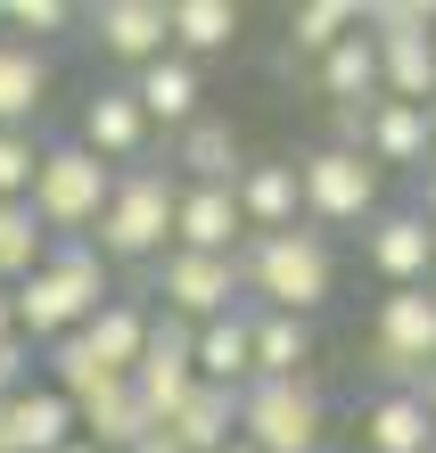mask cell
<instances>
[{"label":"cell","mask_w":436,"mask_h":453,"mask_svg":"<svg viewBox=\"0 0 436 453\" xmlns=\"http://www.w3.org/2000/svg\"><path fill=\"white\" fill-rule=\"evenodd\" d=\"M116 297V273L99 264V248L91 239H50V256L25 273L17 288H9V305H17V338L34 346H58V338H74L91 322V313Z\"/></svg>","instance_id":"obj_1"},{"label":"cell","mask_w":436,"mask_h":453,"mask_svg":"<svg viewBox=\"0 0 436 453\" xmlns=\"http://www.w3.org/2000/svg\"><path fill=\"white\" fill-rule=\"evenodd\" d=\"M239 297L264 305V313H313L338 297V248L321 239L313 223H296V231H264L239 248Z\"/></svg>","instance_id":"obj_2"},{"label":"cell","mask_w":436,"mask_h":453,"mask_svg":"<svg viewBox=\"0 0 436 453\" xmlns=\"http://www.w3.org/2000/svg\"><path fill=\"white\" fill-rule=\"evenodd\" d=\"M173 198H181L173 165H149V157L107 181V206L91 223V248H99L107 273H116V264H157L173 248Z\"/></svg>","instance_id":"obj_3"},{"label":"cell","mask_w":436,"mask_h":453,"mask_svg":"<svg viewBox=\"0 0 436 453\" xmlns=\"http://www.w3.org/2000/svg\"><path fill=\"white\" fill-rule=\"evenodd\" d=\"M296 198H305V223L330 239V231H363L379 206H387V173L354 149H305L296 157Z\"/></svg>","instance_id":"obj_4"},{"label":"cell","mask_w":436,"mask_h":453,"mask_svg":"<svg viewBox=\"0 0 436 453\" xmlns=\"http://www.w3.org/2000/svg\"><path fill=\"white\" fill-rule=\"evenodd\" d=\"M107 173L91 149H74V141H42V165H34V190H25V206H34V223L50 239H91L99 223V206H107Z\"/></svg>","instance_id":"obj_5"},{"label":"cell","mask_w":436,"mask_h":453,"mask_svg":"<svg viewBox=\"0 0 436 453\" xmlns=\"http://www.w3.org/2000/svg\"><path fill=\"white\" fill-rule=\"evenodd\" d=\"M239 445L256 453H321L330 445V404L313 380H248L239 388Z\"/></svg>","instance_id":"obj_6"},{"label":"cell","mask_w":436,"mask_h":453,"mask_svg":"<svg viewBox=\"0 0 436 453\" xmlns=\"http://www.w3.org/2000/svg\"><path fill=\"white\" fill-rule=\"evenodd\" d=\"M436 363V288H387L371 313V371L387 388H412Z\"/></svg>","instance_id":"obj_7"},{"label":"cell","mask_w":436,"mask_h":453,"mask_svg":"<svg viewBox=\"0 0 436 453\" xmlns=\"http://www.w3.org/2000/svg\"><path fill=\"white\" fill-rule=\"evenodd\" d=\"M157 313H173V322H214V313H231V305H248L239 297V256H189V248H165L157 256Z\"/></svg>","instance_id":"obj_8"},{"label":"cell","mask_w":436,"mask_h":453,"mask_svg":"<svg viewBox=\"0 0 436 453\" xmlns=\"http://www.w3.org/2000/svg\"><path fill=\"white\" fill-rule=\"evenodd\" d=\"M132 395H141V412L165 429V420L181 412V395L198 388V355H189V322H173V313H157L149 305V346H141V363H132Z\"/></svg>","instance_id":"obj_9"},{"label":"cell","mask_w":436,"mask_h":453,"mask_svg":"<svg viewBox=\"0 0 436 453\" xmlns=\"http://www.w3.org/2000/svg\"><path fill=\"white\" fill-rule=\"evenodd\" d=\"M74 149H91L107 173H124V165L149 157V116H141V99H132V83H99L83 99V116H74Z\"/></svg>","instance_id":"obj_10"},{"label":"cell","mask_w":436,"mask_h":453,"mask_svg":"<svg viewBox=\"0 0 436 453\" xmlns=\"http://www.w3.org/2000/svg\"><path fill=\"white\" fill-rule=\"evenodd\" d=\"M91 25V42H99V58H116V66H157L173 50V25H165V0H99V9L83 17Z\"/></svg>","instance_id":"obj_11"},{"label":"cell","mask_w":436,"mask_h":453,"mask_svg":"<svg viewBox=\"0 0 436 453\" xmlns=\"http://www.w3.org/2000/svg\"><path fill=\"white\" fill-rule=\"evenodd\" d=\"M363 256L387 288H428V264H436V231L412 215V206H379L363 223Z\"/></svg>","instance_id":"obj_12"},{"label":"cell","mask_w":436,"mask_h":453,"mask_svg":"<svg viewBox=\"0 0 436 453\" xmlns=\"http://www.w3.org/2000/svg\"><path fill=\"white\" fill-rule=\"evenodd\" d=\"M173 248H189V256H239V248H248V223H239L231 181H181V198H173Z\"/></svg>","instance_id":"obj_13"},{"label":"cell","mask_w":436,"mask_h":453,"mask_svg":"<svg viewBox=\"0 0 436 453\" xmlns=\"http://www.w3.org/2000/svg\"><path fill=\"white\" fill-rule=\"evenodd\" d=\"M231 198H239V223H248V239H264V231H296V223H305V198H296V157H256V165H239Z\"/></svg>","instance_id":"obj_14"},{"label":"cell","mask_w":436,"mask_h":453,"mask_svg":"<svg viewBox=\"0 0 436 453\" xmlns=\"http://www.w3.org/2000/svg\"><path fill=\"white\" fill-rule=\"evenodd\" d=\"M189 355H198L206 388H248L256 380V305H231L214 322H198L189 330Z\"/></svg>","instance_id":"obj_15"},{"label":"cell","mask_w":436,"mask_h":453,"mask_svg":"<svg viewBox=\"0 0 436 453\" xmlns=\"http://www.w3.org/2000/svg\"><path fill=\"white\" fill-rule=\"evenodd\" d=\"M132 99H141V116H149V132L165 124V132H181V124H198L206 116V66H189V58H157V66H141L132 74Z\"/></svg>","instance_id":"obj_16"},{"label":"cell","mask_w":436,"mask_h":453,"mask_svg":"<svg viewBox=\"0 0 436 453\" xmlns=\"http://www.w3.org/2000/svg\"><path fill=\"white\" fill-rule=\"evenodd\" d=\"M74 338H83V355L107 380H132V363H141V346H149V297H107Z\"/></svg>","instance_id":"obj_17"},{"label":"cell","mask_w":436,"mask_h":453,"mask_svg":"<svg viewBox=\"0 0 436 453\" xmlns=\"http://www.w3.org/2000/svg\"><path fill=\"white\" fill-rule=\"evenodd\" d=\"M74 437H83L91 453H132V445L157 437V420L141 412V395H132L124 380H107L99 395H83V404H74Z\"/></svg>","instance_id":"obj_18"},{"label":"cell","mask_w":436,"mask_h":453,"mask_svg":"<svg viewBox=\"0 0 436 453\" xmlns=\"http://www.w3.org/2000/svg\"><path fill=\"white\" fill-rule=\"evenodd\" d=\"M173 181H239V165H248V149H239V124L231 116H198V124H181L173 132Z\"/></svg>","instance_id":"obj_19"},{"label":"cell","mask_w":436,"mask_h":453,"mask_svg":"<svg viewBox=\"0 0 436 453\" xmlns=\"http://www.w3.org/2000/svg\"><path fill=\"white\" fill-rule=\"evenodd\" d=\"M363 157H371L379 173H420L428 157H436V141H428V108L371 99V141H363Z\"/></svg>","instance_id":"obj_20"},{"label":"cell","mask_w":436,"mask_h":453,"mask_svg":"<svg viewBox=\"0 0 436 453\" xmlns=\"http://www.w3.org/2000/svg\"><path fill=\"white\" fill-rule=\"evenodd\" d=\"M428 34H371L379 42V99H403V108H428L436 99V42Z\"/></svg>","instance_id":"obj_21"},{"label":"cell","mask_w":436,"mask_h":453,"mask_svg":"<svg viewBox=\"0 0 436 453\" xmlns=\"http://www.w3.org/2000/svg\"><path fill=\"white\" fill-rule=\"evenodd\" d=\"M0 412H9V453H66L74 445V404L58 388H17Z\"/></svg>","instance_id":"obj_22"},{"label":"cell","mask_w":436,"mask_h":453,"mask_svg":"<svg viewBox=\"0 0 436 453\" xmlns=\"http://www.w3.org/2000/svg\"><path fill=\"white\" fill-rule=\"evenodd\" d=\"M165 25H173V58L189 66H206V58H223V50L239 42V0H165Z\"/></svg>","instance_id":"obj_23"},{"label":"cell","mask_w":436,"mask_h":453,"mask_svg":"<svg viewBox=\"0 0 436 453\" xmlns=\"http://www.w3.org/2000/svg\"><path fill=\"white\" fill-rule=\"evenodd\" d=\"M50 99V50H25L0 34V132H34Z\"/></svg>","instance_id":"obj_24"},{"label":"cell","mask_w":436,"mask_h":453,"mask_svg":"<svg viewBox=\"0 0 436 453\" xmlns=\"http://www.w3.org/2000/svg\"><path fill=\"white\" fill-rule=\"evenodd\" d=\"M165 437L181 445V453H223L231 437H239V388H189L181 395V412L165 420Z\"/></svg>","instance_id":"obj_25"},{"label":"cell","mask_w":436,"mask_h":453,"mask_svg":"<svg viewBox=\"0 0 436 453\" xmlns=\"http://www.w3.org/2000/svg\"><path fill=\"white\" fill-rule=\"evenodd\" d=\"M428 445H436V429L412 388H379L363 404V453H428Z\"/></svg>","instance_id":"obj_26"},{"label":"cell","mask_w":436,"mask_h":453,"mask_svg":"<svg viewBox=\"0 0 436 453\" xmlns=\"http://www.w3.org/2000/svg\"><path fill=\"white\" fill-rule=\"evenodd\" d=\"M313 322L305 313H264L256 305V380H313Z\"/></svg>","instance_id":"obj_27"},{"label":"cell","mask_w":436,"mask_h":453,"mask_svg":"<svg viewBox=\"0 0 436 453\" xmlns=\"http://www.w3.org/2000/svg\"><path fill=\"white\" fill-rule=\"evenodd\" d=\"M346 34H354V0H296V9H288V50H280V74L321 66Z\"/></svg>","instance_id":"obj_28"},{"label":"cell","mask_w":436,"mask_h":453,"mask_svg":"<svg viewBox=\"0 0 436 453\" xmlns=\"http://www.w3.org/2000/svg\"><path fill=\"white\" fill-rule=\"evenodd\" d=\"M313 83H321V99H330V108H371V99H379V42L354 25L330 58L313 66Z\"/></svg>","instance_id":"obj_29"},{"label":"cell","mask_w":436,"mask_h":453,"mask_svg":"<svg viewBox=\"0 0 436 453\" xmlns=\"http://www.w3.org/2000/svg\"><path fill=\"white\" fill-rule=\"evenodd\" d=\"M42 256H50V231L34 223V206H25V198H0V288H17Z\"/></svg>","instance_id":"obj_30"},{"label":"cell","mask_w":436,"mask_h":453,"mask_svg":"<svg viewBox=\"0 0 436 453\" xmlns=\"http://www.w3.org/2000/svg\"><path fill=\"white\" fill-rule=\"evenodd\" d=\"M0 25H9V42L42 50V42H58L66 25H83V17H74L66 0H0Z\"/></svg>","instance_id":"obj_31"},{"label":"cell","mask_w":436,"mask_h":453,"mask_svg":"<svg viewBox=\"0 0 436 453\" xmlns=\"http://www.w3.org/2000/svg\"><path fill=\"white\" fill-rule=\"evenodd\" d=\"M34 165H42V141H34V132H0V198H25V190H34Z\"/></svg>","instance_id":"obj_32"},{"label":"cell","mask_w":436,"mask_h":453,"mask_svg":"<svg viewBox=\"0 0 436 453\" xmlns=\"http://www.w3.org/2000/svg\"><path fill=\"white\" fill-rule=\"evenodd\" d=\"M17 388H34V346L9 330V338H0V404H9Z\"/></svg>","instance_id":"obj_33"},{"label":"cell","mask_w":436,"mask_h":453,"mask_svg":"<svg viewBox=\"0 0 436 453\" xmlns=\"http://www.w3.org/2000/svg\"><path fill=\"white\" fill-rule=\"evenodd\" d=\"M363 141H371V108H330V149L363 157Z\"/></svg>","instance_id":"obj_34"},{"label":"cell","mask_w":436,"mask_h":453,"mask_svg":"<svg viewBox=\"0 0 436 453\" xmlns=\"http://www.w3.org/2000/svg\"><path fill=\"white\" fill-rule=\"evenodd\" d=\"M412 215H420V223L436 231V157H428V165L412 173Z\"/></svg>","instance_id":"obj_35"},{"label":"cell","mask_w":436,"mask_h":453,"mask_svg":"<svg viewBox=\"0 0 436 453\" xmlns=\"http://www.w3.org/2000/svg\"><path fill=\"white\" fill-rule=\"evenodd\" d=\"M412 395H420V412H428V429H436V363H428L420 380H412Z\"/></svg>","instance_id":"obj_36"},{"label":"cell","mask_w":436,"mask_h":453,"mask_svg":"<svg viewBox=\"0 0 436 453\" xmlns=\"http://www.w3.org/2000/svg\"><path fill=\"white\" fill-rule=\"evenodd\" d=\"M132 453H181V445H173V437H165V429H157V437H149V445H132Z\"/></svg>","instance_id":"obj_37"},{"label":"cell","mask_w":436,"mask_h":453,"mask_svg":"<svg viewBox=\"0 0 436 453\" xmlns=\"http://www.w3.org/2000/svg\"><path fill=\"white\" fill-rule=\"evenodd\" d=\"M17 330V305H9V288H0V338H9Z\"/></svg>","instance_id":"obj_38"},{"label":"cell","mask_w":436,"mask_h":453,"mask_svg":"<svg viewBox=\"0 0 436 453\" xmlns=\"http://www.w3.org/2000/svg\"><path fill=\"white\" fill-rule=\"evenodd\" d=\"M0 453H9V412H0Z\"/></svg>","instance_id":"obj_39"},{"label":"cell","mask_w":436,"mask_h":453,"mask_svg":"<svg viewBox=\"0 0 436 453\" xmlns=\"http://www.w3.org/2000/svg\"><path fill=\"white\" fill-rule=\"evenodd\" d=\"M428 141H436V99H428Z\"/></svg>","instance_id":"obj_40"},{"label":"cell","mask_w":436,"mask_h":453,"mask_svg":"<svg viewBox=\"0 0 436 453\" xmlns=\"http://www.w3.org/2000/svg\"><path fill=\"white\" fill-rule=\"evenodd\" d=\"M223 453H256V445H239V437H231V445H223Z\"/></svg>","instance_id":"obj_41"},{"label":"cell","mask_w":436,"mask_h":453,"mask_svg":"<svg viewBox=\"0 0 436 453\" xmlns=\"http://www.w3.org/2000/svg\"><path fill=\"white\" fill-rule=\"evenodd\" d=\"M66 453H91V445H83V437H74V445H66Z\"/></svg>","instance_id":"obj_42"},{"label":"cell","mask_w":436,"mask_h":453,"mask_svg":"<svg viewBox=\"0 0 436 453\" xmlns=\"http://www.w3.org/2000/svg\"><path fill=\"white\" fill-rule=\"evenodd\" d=\"M428 288H436V264H428Z\"/></svg>","instance_id":"obj_43"},{"label":"cell","mask_w":436,"mask_h":453,"mask_svg":"<svg viewBox=\"0 0 436 453\" xmlns=\"http://www.w3.org/2000/svg\"><path fill=\"white\" fill-rule=\"evenodd\" d=\"M428 453H436V445H428Z\"/></svg>","instance_id":"obj_44"},{"label":"cell","mask_w":436,"mask_h":453,"mask_svg":"<svg viewBox=\"0 0 436 453\" xmlns=\"http://www.w3.org/2000/svg\"><path fill=\"white\" fill-rule=\"evenodd\" d=\"M428 42H436V34H428Z\"/></svg>","instance_id":"obj_45"}]
</instances>
